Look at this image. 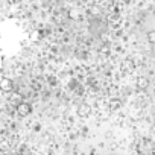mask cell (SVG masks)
<instances>
[{"label":"cell","instance_id":"ba28073f","mask_svg":"<svg viewBox=\"0 0 155 155\" xmlns=\"http://www.w3.org/2000/svg\"><path fill=\"white\" fill-rule=\"evenodd\" d=\"M12 101L17 102V105H20V104L23 102V101H21V96H20L18 93H14V94H12Z\"/></svg>","mask_w":155,"mask_h":155},{"label":"cell","instance_id":"9c48e42d","mask_svg":"<svg viewBox=\"0 0 155 155\" xmlns=\"http://www.w3.org/2000/svg\"><path fill=\"white\" fill-rule=\"evenodd\" d=\"M110 93H111V94H116V88H114V87H113V88H110Z\"/></svg>","mask_w":155,"mask_h":155},{"label":"cell","instance_id":"8992f818","mask_svg":"<svg viewBox=\"0 0 155 155\" xmlns=\"http://www.w3.org/2000/svg\"><path fill=\"white\" fill-rule=\"evenodd\" d=\"M147 41L150 44H155V31H149L147 32Z\"/></svg>","mask_w":155,"mask_h":155},{"label":"cell","instance_id":"277c9868","mask_svg":"<svg viewBox=\"0 0 155 155\" xmlns=\"http://www.w3.org/2000/svg\"><path fill=\"white\" fill-rule=\"evenodd\" d=\"M147 85H149L147 78H138V79H137V87H138L140 90H144V88H147Z\"/></svg>","mask_w":155,"mask_h":155},{"label":"cell","instance_id":"5b68a950","mask_svg":"<svg viewBox=\"0 0 155 155\" xmlns=\"http://www.w3.org/2000/svg\"><path fill=\"white\" fill-rule=\"evenodd\" d=\"M119 107H120V101H119L117 97H113V99L110 101V110H111V111H116Z\"/></svg>","mask_w":155,"mask_h":155},{"label":"cell","instance_id":"7a4b0ae2","mask_svg":"<svg viewBox=\"0 0 155 155\" xmlns=\"http://www.w3.org/2000/svg\"><path fill=\"white\" fill-rule=\"evenodd\" d=\"M0 90L5 91V93H11L14 90V82L9 79V78H3V79L0 81Z\"/></svg>","mask_w":155,"mask_h":155},{"label":"cell","instance_id":"6da1fadb","mask_svg":"<svg viewBox=\"0 0 155 155\" xmlns=\"http://www.w3.org/2000/svg\"><path fill=\"white\" fill-rule=\"evenodd\" d=\"M17 113H18V116H21V117L29 116V114L32 113V107H31V104H28V102H21L20 105H17Z\"/></svg>","mask_w":155,"mask_h":155},{"label":"cell","instance_id":"52a82bcc","mask_svg":"<svg viewBox=\"0 0 155 155\" xmlns=\"http://www.w3.org/2000/svg\"><path fill=\"white\" fill-rule=\"evenodd\" d=\"M9 149V141L8 140H0V150H8Z\"/></svg>","mask_w":155,"mask_h":155},{"label":"cell","instance_id":"3957f363","mask_svg":"<svg viewBox=\"0 0 155 155\" xmlns=\"http://www.w3.org/2000/svg\"><path fill=\"white\" fill-rule=\"evenodd\" d=\"M90 114H91L90 105H87V104L79 105V108H78V116H79V117H88Z\"/></svg>","mask_w":155,"mask_h":155}]
</instances>
